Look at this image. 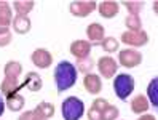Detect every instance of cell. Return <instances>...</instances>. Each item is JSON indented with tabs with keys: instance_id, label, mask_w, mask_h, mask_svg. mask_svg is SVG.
I'll return each mask as SVG.
<instances>
[{
	"instance_id": "19",
	"label": "cell",
	"mask_w": 158,
	"mask_h": 120,
	"mask_svg": "<svg viewBox=\"0 0 158 120\" xmlns=\"http://www.w3.org/2000/svg\"><path fill=\"white\" fill-rule=\"evenodd\" d=\"M148 109V99L144 95H137L133 101H131V110L134 114H144Z\"/></svg>"
},
{
	"instance_id": "28",
	"label": "cell",
	"mask_w": 158,
	"mask_h": 120,
	"mask_svg": "<svg viewBox=\"0 0 158 120\" xmlns=\"http://www.w3.org/2000/svg\"><path fill=\"white\" fill-rule=\"evenodd\" d=\"M118 114H120V110L115 107V106H107L106 109H104V112H102V115H101V120H115L117 117H118Z\"/></svg>"
},
{
	"instance_id": "10",
	"label": "cell",
	"mask_w": 158,
	"mask_h": 120,
	"mask_svg": "<svg viewBox=\"0 0 158 120\" xmlns=\"http://www.w3.org/2000/svg\"><path fill=\"white\" fill-rule=\"evenodd\" d=\"M83 87L88 93L91 95H99L102 90V82L99 79V75L96 74H86L85 79H83Z\"/></svg>"
},
{
	"instance_id": "17",
	"label": "cell",
	"mask_w": 158,
	"mask_h": 120,
	"mask_svg": "<svg viewBox=\"0 0 158 120\" xmlns=\"http://www.w3.org/2000/svg\"><path fill=\"white\" fill-rule=\"evenodd\" d=\"M13 21V15H11V8L8 2H0V26L8 27Z\"/></svg>"
},
{
	"instance_id": "9",
	"label": "cell",
	"mask_w": 158,
	"mask_h": 120,
	"mask_svg": "<svg viewBox=\"0 0 158 120\" xmlns=\"http://www.w3.org/2000/svg\"><path fill=\"white\" fill-rule=\"evenodd\" d=\"M91 47H93V43H89L86 40H75V42L70 45V53L77 59H83V58L89 56Z\"/></svg>"
},
{
	"instance_id": "11",
	"label": "cell",
	"mask_w": 158,
	"mask_h": 120,
	"mask_svg": "<svg viewBox=\"0 0 158 120\" xmlns=\"http://www.w3.org/2000/svg\"><path fill=\"white\" fill-rule=\"evenodd\" d=\"M42 87H43V82L39 74H35V72H27L24 82L21 84V88H27L31 91H39L42 90Z\"/></svg>"
},
{
	"instance_id": "13",
	"label": "cell",
	"mask_w": 158,
	"mask_h": 120,
	"mask_svg": "<svg viewBox=\"0 0 158 120\" xmlns=\"http://www.w3.org/2000/svg\"><path fill=\"white\" fill-rule=\"evenodd\" d=\"M86 35H88V39L91 40V42H94L93 45H96V42H102V39L106 37V29L102 27L101 24H98V23H93V24H89L88 27H86ZM98 43V45H99Z\"/></svg>"
},
{
	"instance_id": "20",
	"label": "cell",
	"mask_w": 158,
	"mask_h": 120,
	"mask_svg": "<svg viewBox=\"0 0 158 120\" xmlns=\"http://www.w3.org/2000/svg\"><path fill=\"white\" fill-rule=\"evenodd\" d=\"M6 106L10 110H13V112H18V110H21L24 107V98L19 93L6 96Z\"/></svg>"
},
{
	"instance_id": "25",
	"label": "cell",
	"mask_w": 158,
	"mask_h": 120,
	"mask_svg": "<svg viewBox=\"0 0 158 120\" xmlns=\"http://www.w3.org/2000/svg\"><path fill=\"white\" fill-rule=\"evenodd\" d=\"M125 24L129 31H142V24H141V18L136 16V15H129L126 16Z\"/></svg>"
},
{
	"instance_id": "33",
	"label": "cell",
	"mask_w": 158,
	"mask_h": 120,
	"mask_svg": "<svg viewBox=\"0 0 158 120\" xmlns=\"http://www.w3.org/2000/svg\"><path fill=\"white\" fill-rule=\"evenodd\" d=\"M43 120H46V118H43Z\"/></svg>"
},
{
	"instance_id": "27",
	"label": "cell",
	"mask_w": 158,
	"mask_h": 120,
	"mask_svg": "<svg viewBox=\"0 0 158 120\" xmlns=\"http://www.w3.org/2000/svg\"><path fill=\"white\" fill-rule=\"evenodd\" d=\"M123 5L126 6V10H128L129 13L136 15V16H137V13L144 8V3H142V2H137V0H125Z\"/></svg>"
},
{
	"instance_id": "32",
	"label": "cell",
	"mask_w": 158,
	"mask_h": 120,
	"mask_svg": "<svg viewBox=\"0 0 158 120\" xmlns=\"http://www.w3.org/2000/svg\"><path fill=\"white\" fill-rule=\"evenodd\" d=\"M137 120H156L153 115H142L141 118H137Z\"/></svg>"
},
{
	"instance_id": "23",
	"label": "cell",
	"mask_w": 158,
	"mask_h": 120,
	"mask_svg": "<svg viewBox=\"0 0 158 120\" xmlns=\"http://www.w3.org/2000/svg\"><path fill=\"white\" fill-rule=\"evenodd\" d=\"M35 110L39 112L43 118H50L54 115V106L51 103H46V101H43V103H40L39 106L35 107Z\"/></svg>"
},
{
	"instance_id": "18",
	"label": "cell",
	"mask_w": 158,
	"mask_h": 120,
	"mask_svg": "<svg viewBox=\"0 0 158 120\" xmlns=\"http://www.w3.org/2000/svg\"><path fill=\"white\" fill-rule=\"evenodd\" d=\"M0 90H2V95L5 96H10L15 95L21 90V84L18 80H11V79H3L2 85H0Z\"/></svg>"
},
{
	"instance_id": "5",
	"label": "cell",
	"mask_w": 158,
	"mask_h": 120,
	"mask_svg": "<svg viewBox=\"0 0 158 120\" xmlns=\"http://www.w3.org/2000/svg\"><path fill=\"white\" fill-rule=\"evenodd\" d=\"M122 42L131 47H144L148 42V35L144 31H128L122 34Z\"/></svg>"
},
{
	"instance_id": "21",
	"label": "cell",
	"mask_w": 158,
	"mask_h": 120,
	"mask_svg": "<svg viewBox=\"0 0 158 120\" xmlns=\"http://www.w3.org/2000/svg\"><path fill=\"white\" fill-rule=\"evenodd\" d=\"M34 5H35L34 0H16V2H13V6H15L16 13L24 15V16H27V13L32 11Z\"/></svg>"
},
{
	"instance_id": "7",
	"label": "cell",
	"mask_w": 158,
	"mask_h": 120,
	"mask_svg": "<svg viewBox=\"0 0 158 120\" xmlns=\"http://www.w3.org/2000/svg\"><path fill=\"white\" fill-rule=\"evenodd\" d=\"M98 69L101 72V75L104 79H112L115 75V72L118 69V64L115 62L114 58L110 56H102L99 61H98Z\"/></svg>"
},
{
	"instance_id": "16",
	"label": "cell",
	"mask_w": 158,
	"mask_h": 120,
	"mask_svg": "<svg viewBox=\"0 0 158 120\" xmlns=\"http://www.w3.org/2000/svg\"><path fill=\"white\" fill-rule=\"evenodd\" d=\"M3 72H5V79L18 80V77H19L21 72H23V66H21V62H18V61H10V62L5 64Z\"/></svg>"
},
{
	"instance_id": "29",
	"label": "cell",
	"mask_w": 158,
	"mask_h": 120,
	"mask_svg": "<svg viewBox=\"0 0 158 120\" xmlns=\"http://www.w3.org/2000/svg\"><path fill=\"white\" fill-rule=\"evenodd\" d=\"M10 42H11V32H10V29L0 26V47H6Z\"/></svg>"
},
{
	"instance_id": "3",
	"label": "cell",
	"mask_w": 158,
	"mask_h": 120,
	"mask_svg": "<svg viewBox=\"0 0 158 120\" xmlns=\"http://www.w3.org/2000/svg\"><path fill=\"white\" fill-rule=\"evenodd\" d=\"M114 90H115V95L122 101L128 99V96L134 90V79L129 74H118L114 80Z\"/></svg>"
},
{
	"instance_id": "8",
	"label": "cell",
	"mask_w": 158,
	"mask_h": 120,
	"mask_svg": "<svg viewBox=\"0 0 158 120\" xmlns=\"http://www.w3.org/2000/svg\"><path fill=\"white\" fill-rule=\"evenodd\" d=\"M32 62H34V66H37L39 69H46V67L51 66L53 56H51V53L48 50L39 48V50H35L32 53Z\"/></svg>"
},
{
	"instance_id": "12",
	"label": "cell",
	"mask_w": 158,
	"mask_h": 120,
	"mask_svg": "<svg viewBox=\"0 0 158 120\" xmlns=\"http://www.w3.org/2000/svg\"><path fill=\"white\" fill-rule=\"evenodd\" d=\"M98 10L101 13L102 18H114L118 11H120V5L117 2H112V0H106V2L98 3Z\"/></svg>"
},
{
	"instance_id": "6",
	"label": "cell",
	"mask_w": 158,
	"mask_h": 120,
	"mask_svg": "<svg viewBox=\"0 0 158 120\" xmlns=\"http://www.w3.org/2000/svg\"><path fill=\"white\" fill-rule=\"evenodd\" d=\"M96 8H98V3L93 2V0H89V2L80 0V2H72L70 3V13L73 16H77V18H85L89 13L94 11Z\"/></svg>"
},
{
	"instance_id": "15",
	"label": "cell",
	"mask_w": 158,
	"mask_h": 120,
	"mask_svg": "<svg viewBox=\"0 0 158 120\" xmlns=\"http://www.w3.org/2000/svg\"><path fill=\"white\" fill-rule=\"evenodd\" d=\"M31 26H32L31 19L27 16H24V15H18L13 19V29L18 34H27L31 31Z\"/></svg>"
},
{
	"instance_id": "31",
	"label": "cell",
	"mask_w": 158,
	"mask_h": 120,
	"mask_svg": "<svg viewBox=\"0 0 158 120\" xmlns=\"http://www.w3.org/2000/svg\"><path fill=\"white\" fill-rule=\"evenodd\" d=\"M3 110H5V103H3V99H2V95H0V117H2Z\"/></svg>"
},
{
	"instance_id": "4",
	"label": "cell",
	"mask_w": 158,
	"mask_h": 120,
	"mask_svg": "<svg viewBox=\"0 0 158 120\" xmlns=\"http://www.w3.org/2000/svg\"><path fill=\"white\" fill-rule=\"evenodd\" d=\"M118 61L123 67H136L142 62V54L133 48H126V50L120 51Z\"/></svg>"
},
{
	"instance_id": "24",
	"label": "cell",
	"mask_w": 158,
	"mask_h": 120,
	"mask_svg": "<svg viewBox=\"0 0 158 120\" xmlns=\"http://www.w3.org/2000/svg\"><path fill=\"white\" fill-rule=\"evenodd\" d=\"M99 45H101V47L104 48L107 53H114V51H117L118 47H120V43H118V40L115 39V37H104Z\"/></svg>"
},
{
	"instance_id": "26",
	"label": "cell",
	"mask_w": 158,
	"mask_h": 120,
	"mask_svg": "<svg viewBox=\"0 0 158 120\" xmlns=\"http://www.w3.org/2000/svg\"><path fill=\"white\" fill-rule=\"evenodd\" d=\"M93 66H94V61L91 59V56H86V58H83V59H78V62H77V69H78L80 72H85V74H91Z\"/></svg>"
},
{
	"instance_id": "22",
	"label": "cell",
	"mask_w": 158,
	"mask_h": 120,
	"mask_svg": "<svg viewBox=\"0 0 158 120\" xmlns=\"http://www.w3.org/2000/svg\"><path fill=\"white\" fill-rule=\"evenodd\" d=\"M147 95H148L150 103L153 104V107H156L158 106V79L150 80V84L147 87Z\"/></svg>"
},
{
	"instance_id": "2",
	"label": "cell",
	"mask_w": 158,
	"mask_h": 120,
	"mask_svg": "<svg viewBox=\"0 0 158 120\" xmlns=\"http://www.w3.org/2000/svg\"><path fill=\"white\" fill-rule=\"evenodd\" d=\"M83 114H85V104H83L81 99L75 96H69L67 99H64L62 103L64 120H80Z\"/></svg>"
},
{
	"instance_id": "30",
	"label": "cell",
	"mask_w": 158,
	"mask_h": 120,
	"mask_svg": "<svg viewBox=\"0 0 158 120\" xmlns=\"http://www.w3.org/2000/svg\"><path fill=\"white\" fill-rule=\"evenodd\" d=\"M18 120H43V117L34 109V110H27V112L21 114V117Z\"/></svg>"
},
{
	"instance_id": "14",
	"label": "cell",
	"mask_w": 158,
	"mask_h": 120,
	"mask_svg": "<svg viewBox=\"0 0 158 120\" xmlns=\"http://www.w3.org/2000/svg\"><path fill=\"white\" fill-rule=\"evenodd\" d=\"M107 106H109V103L104 98L94 99V101H93V104H91L89 112H88V118L89 120H101V115H102V112H104V109Z\"/></svg>"
},
{
	"instance_id": "1",
	"label": "cell",
	"mask_w": 158,
	"mask_h": 120,
	"mask_svg": "<svg viewBox=\"0 0 158 120\" xmlns=\"http://www.w3.org/2000/svg\"><path fill=\"white\" fill-rule=\"evenodd\" d=\"M54 82L59 93L72 88L77 82V67L69 61H61L54 69Z\"/></svg>"
}]
</instances>
